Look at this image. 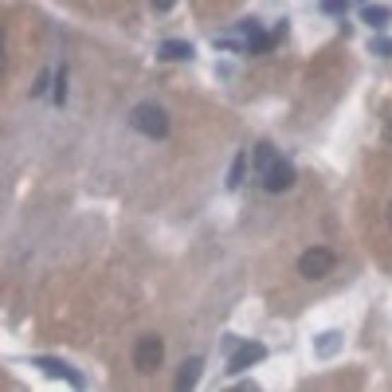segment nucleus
<instances>
[{"label":"nucleus","instance_id":"obj_7","mask_svg":"<svg viewBox=\"0 0 392 392\" xmlns=\"http://www.w3.org/2000/svg\"><path fill=\"white\" fill-rule=\"evenodd\" d=\"M275 157H279V154H275V145H271V142H259L255 149H251V165H255L259 177H263V173L275 165Z\"/></svg>","mask_w":392,"mask_h":392},{"label":"nucleus","instance_id":"obj_18","mask_svg":"<svg viewBox=\"0 0 392 392\" xmlns=\"http://www.w3.org/2000/svg\"><path fill=\"white\" fill-rule=\"evenodd\" d=\"M0 67H4V28H0Z\"/></svg>","mask_w":392,"mask_h":392},{"label":"nucleus","instance_id":"obj_13","mask_svg":"<svg viewBox=\"0 0 392 392\" xmlns=\"http://www.w3.org/2000/svg\"><path fill=\"white\" fill-rule=\"evenodd\" d=\"M52 98L55 103H63V98H67V71H55V91H52Z\"/></svg>","mask_w":392,"mask_h":392},{"label":"nucleus","instance_id":"obj_5","mask_svg":"<svg viewBox=\"0 0 392 392\" xmlns=\"http://www.w3.org/2000/svg\"><path fill=\"white\" fill-rule=\"evenodd\" d=\"M267 357V350L259 345V341H243L236 353H231V361H228V373H243V369H251V365H259V361Z\"/></svg>","mask_w":392,"mask_h":392},{"label":"nucleus","instance_id":"obj_9","mask_svg":"<svg viewBox=\"0 0 392 392\" xmlns=\"http://www.w3.org/2000/svg\"><path fill=\"white\" fill-rule=\"evenodd\" d=\"M341 341H345V338H341L338 330H325L322 338L314 341V353H318V357H333V353L341 350Z\"/></svg>","mask_w":392,"mask_h":392},{"label":"nucleus","instance_id":"obj_19","mask_svg":"<svg viewBox=\"0 0 392 392\" xmlns=\"http://www.w3.org/2000/svg\"><path fill=\"white\" fill-rule=\"evenodd\" d=\"M388 224H392V204H388Z\"/></svg>","mask_w":392,"mask_h":392},{"label":"nucleus","instance_id":"obj_1","mask_svg":"<svg viewBox=\"0 0 392 392\" xmlns=\"http://www.w3.org/2000/svg\"><path fill=\"white\" fill-rule=\"evenodd\" d=\"M129 126L145 137H165L169 134V114L157 103H137L134 110H129Z\"/></svg>","mask_w":392,"mask_h":392},{"label":"nucleus","instance_id":"obj_16","mask_svg":"<svg viewBox=\"0 0 392 392\" xmlns=\"http://www.w3.org/2000/svg\"><path fill=\"white\" fill-rule=\"evenodd\" d=\"M345 4H350V0H322L325 12H345Z\"/></svg>","mask_w":392,"mask_h":392},{"label":"nucleus","instance_id":"obj_3","mask_svg":"<svg viewBox=\"0 0 392 392\" xmlns=\"http://www.w3.org/2000/svg\"><path fill=\"white\" fill-rule=\"evenodd\" d=\"M333 251L330 248H310V251H302L299 255V275L302 279H325V275L333 271Z\"/></svg>","mask_w":392,"mask_h":392},{"label":"nucleus","instance_id":"obj_10","mask_svg":"<svg viewBox=\"0 0 392 392\" xmlns=\"http://www.w3.org/2000/svg\"><path fill=\"white\" fill-rule=\"evenodd\" d=\"M161 59H192V43H185V40H165V43H161Z\"/></svg>","mask_w":392,"mask_h":392},{"label":"nucleus","instance_id":"obj_4","mask_svg":"<svg viewBox=\"0 0 392 392\" xmlns=\"http://www.w3.org/2000/svg\"><path fill=\"white\" fill-rule=\"evenodd\" d=\"M259 180H263L267 192H287V188L294 185V165L282 161V157H275V165H271V169H267Z\"/></svg>","mask_w":392,"mask_h":392},{"label":"nucleus","instance_id":"obj_6","mask_svg":"<svg viewBox=\"0 0 392 392\" xmlns=\"http://www.w3.org/2000/svg\"><path fill=\"white\" fill-rule=\"evenodd\" d=\"M35 369H43L47 376H63V381H71L75 388H83V373H75V369L59 357H35Z\"/></svg>","mask_w":392,"mask_h":392},{"label":"nucleus","instance_id":"obj_12","mask_svg":"<svg viewBox=\"0 0 392 392\" xmlns=\"http://www.w3.org/2000/svg\"><path fill=\"white\" fill-rule=\"evenodd\" d=\"M243 173H248V154H236L231 173H228V188H239V185H243Z\"/></svg>","mask_w":392,"mask_h":392},{"label":"nucleus","instance_id":"obj_15","mask_svg":"<svg viewBox=\"0 0 392 392\" xmlns=\"http://www.w3.org/2000/svg\"><path fill=\"white\" fill-rule=\"evenodd\" d=\"M47 86H52V75H47V71H43V75H40V83L32 86V94H47Z\"/></svg>","mask_w":392,"mask_h":392},{"label":"nucleus","instance_id":"obj_17","mask_svg":"<svg viewBox=\"0 0 392 392\" xmlns=\"http://www.w3.org/2000/svg\"><path fill=\"white\" fill-rule=\"evenodd\" d=\"M173 4H177V0H154V8H157V12H169Z\"/></svg>","mask_w":392,"mask_h":392},{"label":"nucleus","instance_id":"obj_2","mask_svg":"<svg viewBox=\"0 0 392 392\" xmlns=\"http://www.w3.org/2000/svg\"><path fill=\"white\" fill-rule=\"evenodd\" d=\"M161 361H165V341L157 338V333H145V338H137V345H134V369L137 373H157L161 369Z\"/></svg>","mask_w":392,"mask_h":392},{"label":"nucleus","instance_id":"obj_14","mask_svg":"<svg viewBox=\"0 0 392 392\" xmlns=\"http://www.w3.org/2000/svg\"><path fill=\"white\" fill-rule=\"evenodd\" d=\"M369 47H373V55H392V40H376V35H373Z\"/></svg>","mask_w":392,"mask_h":392},{"label":"nucleus","instance_id":"obj_8","mask_svg":"<svg viewBox=\"0 0 392 392\" xmlns=\"http://www.w3.org/2000/svg\"><path fill=\"white\" fill-rule=\"evenodd\" d=\"M200 369H204V361H200V357H188L185 365H180V373H177V388H180V392L192 388V384L200 381Z\"/></svg>","mask_w":392,"mask_h":392},{"label":"nucleus","instance_id":"obj_11","mask_svg":"<svg viewBox=\"0 0 392 392\" xmlns=\"http://www.w3.org/2000/svg\"><path fill=\"white\" fill-rule=\"evenodd\" d=\"M361 20H365V24H373V28H384V24L392 20V12L381 8V4H369V8L361 12Z\"/></svg>","mask_w":392,"mask_h":392}]
</instances>
